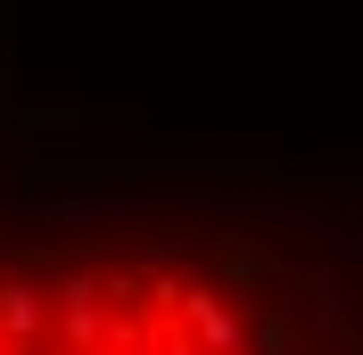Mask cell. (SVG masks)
Here are the masks:
<instances>
[{
    "mask_svg": "<svg viewBox=\"0 0 363 355\" xmlns=\"http://www.w3.org/2000/svg\"><path fill=\"white\" fill-rule=\"evenodd\" d=\"M0 355H281L248 289L165 248L0 256Z\"/></svg>",
    "mask_w": 363,
    "mask_h": 355,
    "instance_id": "cell-1",
    "label": "cell"
}]
</instances>
